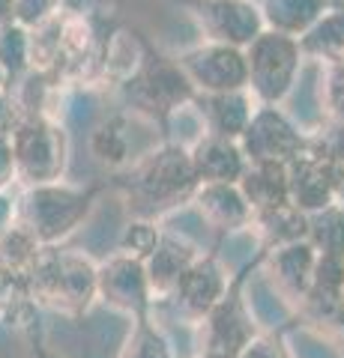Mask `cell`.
Listing matches in <instances>:
<instances>
[{
  "label": "cell",
  "mask_w": 344,
  "mask_h": 358,
  "mask_svg": "<svg viewBox=\"0 0 344 358\" xmlns=\"http://www.w3.org/2000/svg\"><path fill=\"white\" fill-rule=\"evenodd\" d=\"M198 185L201 182L195 176L192 155L177 143H162L138 164H132L129 188L138 203H147V215H162L188 203Z\"/></svg>",
  "instance_id": "cell-1"
},
{
  "label": "cell",
  "mask_w": 344,
  "mask_h": 358,
  "mask_svg": "<svg viewBox=\"0 0 344 358\" xmlns=\"http://www.w3.org/2000/svg\"><path fill=\"white\" fill-rule=\"evenodd\" d=\"M30 299L66 313H81L96 299V266L78 251L42 248L27 278Z\"/></svg>",
  "instance_id": "cell-2"
},
{
  "label": "cell",
  "mask_w": 344,
  "mask_h": 358,
  "mask_svg": "<svg viewBox=\"0 0 344 358\" xmlns=\"http://www.w3.org/2000/svg\"><path fill=\"white\" fill-rule=\"evenodd\" d=\"M93 203L90 188H75L63 182L33 185L18 203V224L39 245L51 248L54 242L66 239L87 218Z\"/></svg>",
  "instance_id": "cell-3"
},
{
  "label": "cell",
  "mask_w": 344,
  "mask_h": 358,
  "mask_svg": "<svg viewBox=\"0 0 344 358\" xmlns=\"http://www.w3.org/2000/svg\"><path fill=\"white\" fill-rule=\"evenodd\" d=\"M13 150V171L21 182L48 185L60 182L66 171V134L46 114H21L13 131H6Z\"/></svg>",
  "instance_id": "cell-4"
},
{
  "label": "cell",
  "mask_w": 344,
  "mask_h": 358,
  "mask_svg": "<svg viewBox=\"0 0 344 358\" xmlns=\"http://www.w3.org/2000/svg\"><path fill=\"white\" fill-rule=\"evenodd\" d=\"M303 51L299 42L282 33L263 30L246 48V66H249V93L258 105H275L279 108L287 96L294 93L303 69Z\"/></svg>",
  "instance_id": "cell-5"
},
{
  "label": "cell",
  "mask_w": 344,
  "mask_h": 358,
  "mask_svg": "<svg viewBox=\"0 0 344 358\" xmlns=\"http://www.w3.org/2000/svg\"><path fill=\"white\" fill-rule=\"evenodd\" d=\"M123 93L132 114L150 122L168 120L174 110L192 105L198 99L195 87L188 84L186 72L180 69V63L171 57H159V54L156 57L153 54L144 57L141 69L123 84Z\"/></svg>",
  "instance_id": "cell-6"
},
{
  "label": "cell",
  "mask_w": 344,
  "mask_h": 358,
  "mask_svg": "<svg viewBox=\"0 0 344 358\" xmlns=\"http://www.w3.org/2000/svg\"><path fill=\"white\" fill-rule=\"evenodd\" d=\"M258 334L252 305L242 299V278H234L225 299L195 326V358H240Z\"/></svg>",
  "instance_id": "cell-7"
},
{
  "label": "cell",
  "mask_w": 344,
  "mask_h": 358,
  "mask_svg": "<svg viewBox=\"0 0 344 358\" xmlns=\"http://www.w3.org/2000/svg\"><path fill=\"white\" fill-rule=\"evenodd\" d=\"M180 69L186 72L188 84L195 87L198 96H219V93H237V90H249V66L246 51L231 48V45L201 42L195 48L183 51Z\"/></svg>",
  "instance_id": "cell-8"
},
{
  "label": "cell",
  "mask_w": 344,
  "mask_h": 358,
  "mask_svg": "<svg viewBox=\"0 0 344 358\" xmlns=\"http://www.w3.org/2000/svg\"><path fill=\"white\" fill-rule=\"evenodd\" d=\"M240 150L246 155L249 164L258 162H279L287 164L296 155H303L308 150L305 134L299 131V126L275 105H258L249 120L246 131L240 134Z\"/></svg>",
  "instance_id": "cell-9"
},
{
  "label": "cell",
  "mask_w": 344,
  "mask_h": 358,
  "mask_svg": "<svg viewBox=\"0 0 344 358\" xmlns=\"http://www.w3.org/2000/svg\"><path fill=\"white\" fill-rule=\"evenodd\" d=\"M231 281H234V278L228 275V268L221 266L216 254H201L180 275V281L171 287V293L159 301H165L177 317H183L186 322L198 326V322L225 299Z\"/></svg>",
  "instance_id": "cell-10"
},
{
  "label": "cell",
  "mask_w": 344,
  "mask_h": 358,
  "mask_svg": "<svg viewBox=\"0 0 344 358\" xmlns=\"http://www.w3.org/2000/svg\"><path fill=\"white\" fill-rule=\"evenodd\" d=\"M96 296L114 310H123L135 320L153 317V289L147 284L144 260L132 254H114L96 266Z\"/></svg>",
  "instance_id": "cell-11"
},
{
  "label": "cell",
  "mask_w": 344,
  "mask_h": 358,
  "mask_svg": "<svg viewBox=\"0 0 344 358\" xmlns=\"http://www.w3.org/2000/svg\"><path fill=\"white\" fill-rule=\"evenodd\" d=\"M192 15L207 42L246 51L263 33V18L252 0H192Z\"/></svg>",
  "instance_id": "cell-12"
},
{
  "label": "cell",
  "mask_w": 344,
  "mask_h": 358,
  "mask_svg": "<svg viewBox=\"0 0 344 358\" xmlns=\"http://www.w3.org/2000/svg\"><path fill=\"white\" fill-rule=\"evenodd\" d=\"M261 263L266 266V275L275 284V289L282 293L284 301L299 310L312 287V275H315V263H317V251L303 242H291V245H279V248L261 251Z\"/></svg>",
  "instance_id": "cell-13"
},
{
  "label": "cell",
  "mask_w": 344,
  "mask_h": 358,
  "mask_svg": "<svg viewBox=\"0 0 344 358\" xmlns=\"http://www.w3.org/2000/svg\"><path fill=\"white\" fill-rule=\"evenodd\" d=\"M287 200L305 215L326 209L336 203V192H332V162L326 155L308 147L303 155L287 162Z\"/></svg>",
  "instance_id": "cell-14"
},
{
  "label": "cell",
  "mask_w": 344,
  "mask_h": 358,
  "mask_svg": "<svg viewBox=\"0 0 344 358\" xmlns=\"http://www.w3.org/2000/svg\"><path fill=\"white\" fill-rule=\"evenodd\" d=\"M204 251L198 245L183 236V233H168L162 230L153 251L144 257V272H147V284L153 289V308L156 301L171 293V287L180 281V275L192 266Z\"/></svg>",
  "instance_id": "cell-15"
},
{
  "label": "cell",
  "mask_w": 344,
  "mask_h": 358,
  "mask_svg": "<svg viewBox=\"0 0 344 358\" xmlns=\"http://www.w3.org/2000/svg\"><path fill=\"white\" fill-rule=\"evenodd\" d=\"M188 203H195L198 215H201L213 230L221 233H237L246 230L252 224V206L246 203L240 185L225 182H201Z\"/></svg>",
  "instance_id": "cell-16"
},
{
  "label": "cell",
  "mask_w": 344,
  "mask_h": 358,
  "mask_svg": "<svg viewBox=\"0 0 344 358\" xmlns=\"http://www.w3.org/2000/svg\"><path fill=\"white\" fill-rule=\"evenodd\" d=\"M195 105H201L198 114H201V122H204V134L225 138V141H240V134L246 131L254 108H258L249 90L219 93V96H198Z\"/></svg>",
  "instance_id": "cell-17"
},
{
  "label": "cell",
  "mask_w": 344,
  "mask_h": 358,
  "mask_svg": "<svg viewBox=\"0 0 344 358\" xmlns=\"http://www.w3.org/2000/svg\"><path fill=\"white\" fill-rule=\"evenodd\" d=\"M192 167L198 182H225V185H237L242 173H246V155H242L237 141H225V138H213L204 134L192 150Z\"/></svg>",
  "instance_id": "cell-18"
},
{
  "label": "cell",
  "mask_w": 344,
  "mask_h": 358,
  "mask_svg": "<svg viewBox=\"0 0 344 358\" xmlns=\"http://www.w3.org/2000/svg\"><path fill=\"white\" fill-rule=\"evenodd\" d=\"M237 185L242 197H246V203L252 206V215L291 203L287 200V164H279V162L249 164Z\"/></svg>",
  "instance_id": "cell-19"
},
{
  "label": "cell",
  "mask_w": 344,
  "mask_h": 358,
  "mask_svg": "<svg viewBox=\"0 0 344 358\" xmlns=\"http://www.w3.org/2000/svg\"><path fill=\"white\" fill-rule=\"evenodd\" d=\"M258 9L263 18V30L299 39L329 6L326 0H261Z\"/></svg>",
  "instance_id": "cell-20"
},
{
  "label": "cell",
  "mask_w": 344,
  "mask_h": 358,
  "mask_svg": "<svg viewBox=\"0 0 344 358\" xmlns=\"http://www.w3.org/2000/svg\"><path fill=\"white\" fill-rule=\"evenodd\" d=\"M249 227H254V233L261 236L263 251H270V248H279V245L303 242L308 236V215L299 212L296 206L284 203L266 212H254Z\"/></svg>",
  "instance_id": "cell-21"
},
{
  "label": "cell",
  "mask_w": 344,
  "mask_h": 358,
  "mask_svg": "<svg viewBox=\"0 0 344 358\" xmlns=\"http://www.w3.org/2000/svg\"><path fill=\"white\" fill-rule=\"evenodd\" d=\"M296 42H299L303 57L308 60H320V63L344 60V13L326 9Z\"/></svg>",
  "instance_id": "cell-22"
},
{
  "label": "cell",
  "mask_w": 344,
  "mask_h": 358,
  "mask_svg": "<svg viewBox=\"0 0 344 358\" xmlns=\"http://www.w3.org/2000/svg\"><path fill=\"white\" fill-rule=\"evenodd\" d=\"M90 150L96 155V162H102L111 171H120V167H129L138 162L135 147H132V138H129L126 117H114V120L102 122V126L90 134Z\"/></svg>",
  "instance_id": "cell-23"
},
{
  "label": "cell",
  "mask_w": 344,
  "mask_h": 358,
  "mask_svg": "<svg viewBox=\"0 0 344 358\" xmlns=\"http://www.w3.org/2000/svg\"><path fill=\"white\" fill-rule=\"evenodd\" d=\"M305 242L317 254H338L344 257V206L329 203L326 209L308 215V236Z\"/></svg>",
  "instance_id": "cell-24"
},
{
  "label": "cell",
  "mask_w": 344,
  "mask_h": 358,
  "mask_svg": "<svg viewBox=\"0 0 344 358\" xmlns=\"http://www.w3.org/2000/svg\"><path fill=\"white\" fill-rule=\"evenodd\" d=\"M30 69V30L9 24L0 30V72L9 81H18Z\"/></svg>",
  "instance_id": "cell-25"
},
{
  "label": "cell",
  "mask_w": 344,
  "mask_h": 358,
  "mask_svg": "<svg viewBox=\"0 0 344 358\" xmlns=\"http://www.w3.org/2000/svg\"><path fill=\"white\" fill-rule=\"evenodd\" d=\"M120 358H177L168 338L162 334V329L153 320H135L129 341L123 346Z\"/></svg>",
  "instance_id": "cell-26"
},
{
  "label": "cell",
  "mask_w": 344,
  "mask_h": 358,
  "mask_svg": "<svg viewBox=\"0 0 344 358\" xmlns=\"http://www.w3.org/2000/svg\"><path fill=\"white\" fill-rule=\"evenodd\" d=\"M320 108L329 120L344 122V60L320 63Z\"/></svg>",
  "instance_id": "cell-27"
},
{
  "label": "cell",
  "mask_w": 344,
  "mask_h": 358,
  "mask_svg": "<svg viewBox=\"0 0 344 358\" xmlns=\"http://www.w3.org/2000/svg\"><path fill=\"white\" fill-rule=\"evenodd\" d=\"M63 0H13V15L15 24L25 30H36L39 24H46L54 15H60Z\"/></svg>",
  "instance_id": "cell-28"
},
{
  "label": "cell",
  "mask_w": 344,
  "mask_h": 358,
  "mask_svg": "<svg viewBox=\"0 0 344 358\" xmlns=\"http://www.w3.org/2000/svg\"><path fill=\"white\" fill-rule=\"evenodd\" d=\"M159 224L156 221H150V218H144V221H132L126 233H123V254H132V257H138V260H144L150 251H153V245H156L159 239Z\"/></svg>",
  "instance_id": "cell-29"
},
{
  "label": "cell",
  "mask_w": 344,
  "mask_h": 358,
  "mask_svg": "<svg viewBox=\"0 0 344 358\" xmlns=\"http://www.w3.org/2000/svg\"><path fill=\"white\" fill-rule=\"evenodd\" d=\"M240 358H294L291 350L284 346V341L279 338V334L266 331V334H258L246 350H242Z\"/></svg>",
  "instance_id": "cell-30"
},
{
  "label": "cell",
  "mask_w": 344,
  "mask_h": 358,
  "mask_svg": "<svg viewBox=\"0 0 344 358\" xmlns=\"http://www.w3.org/2000/svg\"><path fill=\"white\" fill-rule=\"evenodd\" d=\"M13 176H15V171H13V150H9V138H6V129H4L0 131V188H4Z\"/></svg>",
  "instance_id": "cell-31"
},
{
  "label": "cell",
  "mask_w": 344,
  "mask_h": 358,
  "mask_svg": "<svg viewBox=\"0 0 344 358\" xmlns=\"http://www.w3.org/2000/svg\"><path fill=\"white\" fill-rule=\"evenodd\" d=\"M320 326H324V329L329 331V338H332V341L344 346V301H341V305H338L336 310L329 313V317H326L324 322H320Z\"/></svg>",
  "instance_id": "cell-32"
},
{
  "label": "cell",
  "mask_w": 344,
  "mask_h": 358,
  "mask_svg": "<svg viewBox=\"0 0 344 358\" xmlns=\"http://www.w3.org/2000/svg\"><path fill=\"white\" fill-rule=\"evenodd\" d=\"M15 218V203L6 194H0V233H4Z\"/></svg>",
  "instance_id": "cell-33"
},
{
  "label": "cell",
  "mask_w": 344,
  "mask_h": 358,
  "mask_svg": "<svg viewBox=\"0 0 344 358\" xmlns=\"http://www.w3.org/2000/svg\"><path fill=\"white\" fill-rule=\"evenodd\" d=\"M15 24V15H13V0H0V30Z\"/></svg>",
  "instance_id": "cell-34"
},
{
  "label": "cell",
  "mask_w": 344,
  "mask_h": 358,
  "mask_svg": "<svg viewBox=\"0 0 344 358\" xmlns=\"http://www.w3.org/2000/svg\"><path fill=\"white\" fill-rule=\"evenodd\" d=\"M6 120H9V108H6V99L0 96V131H4V126H6Z\"/></svg>",
  "instance_id": "cell-35"
},
{
  "label": "cell",
  "mask_w": 344,
  "mask_h": 358,
  "mask_svg": "<svg viewBox=\"0 0 344 358\" xmlns=\"http://www.w3.org/2000/svg\"><path fill=\"white\" fill-rule=\"evenodd\" d=\"M329 9H336V13H344V0H326Z\"/></svg>",
  "instance_id": "cell-36"
}]
</instances>
